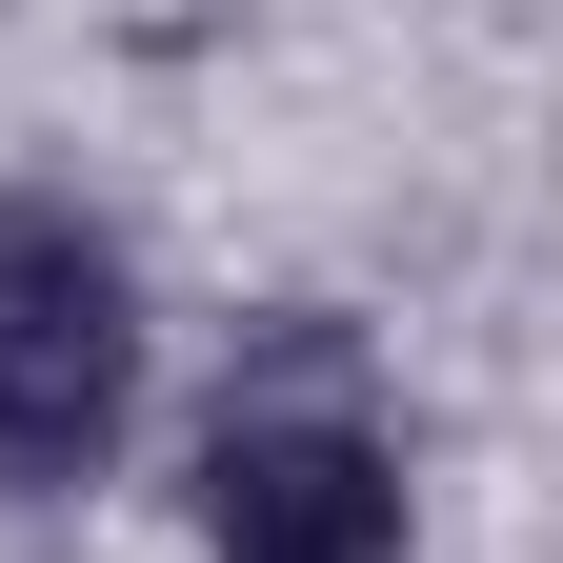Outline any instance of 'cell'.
<instances>
[{
  "label": "cell",
  "instance_id": "cell-1",
  "mask_svg": "<svg viewBox=\"0 0 563 563\" xmlns=\"http://www.w3.org/2000/svg\"><path fill=\"white\" fill-rule=\"evenodd\" d=\"M181 563H422V443L342 302H262L181 402Z\"/></svg>",
  "mask_w": 563,
  "mask_h": 563
},
{
  "label": "cell",
  "instance_id": "cell-2",
  "mask_svg": "<svg viewBox=\"0 0 563 563\" xmlns=\"http://www.w3.org/2000/svg\"><path fill=\"white\" fill-rule=\"evenodd\" d=\"M162 422V282L81 181H0V504H81Z\"/></svg>",
  "mask_w": 563,
  "mask_h": 563
}]
</instances>
